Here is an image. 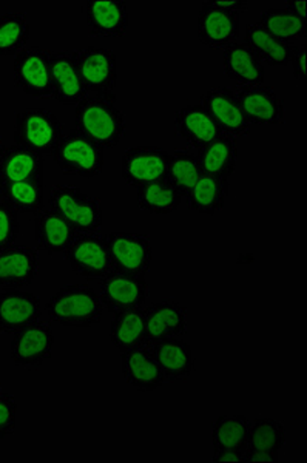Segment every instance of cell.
<instances>
[{"instance_id":"1","label":"cell","mask_w":307,"mask_h":463,"mask_svg":"<svg viewBox=\"0 0 307 463\" xmlns=\"http://www.w3.org/2000/svg\"><path fill=\"white\" fill-rule=\"evenodd\" d=\"M116 100L113 93L87 96L75 109L76 130L104 150L116 147L126 137V116Z\"/></svg>"},{"instance_id":"2","label":"cell","mask_w":307,"mask_h":463,"mask_svg":"<svg viewBox=\"0 0 307 463\" xmlns=\"http://www.w3.org/2000/svg\"><path fill=\"white\" fill-rule=\"evenodd\" d=\"M47 314L60 326L87 329L101 323L104 305L90 286L67 285L50 298Z\"/></svg>"},{"instance_id":"3","label":"cell","mask_w":307,"mask_h":463,"mask_svg":"<svg viewBox=\"0 0 307 463\" xmlns=\"http://www.w3.org/2000/svg\"><path fill=\"white\" fill-rule=\"evenodd\" d=\"M64 137V124L51 111L27 109L16 116L13 132L14 143L38 153L42 158L53 156Z\"/></svg>"},{"instance_id":"4","label":"cell","mask_w":307,"mask_h":463,"mask_svg":"<svg viewBox=\"0 0 307 463\" xmlns=\"http://www.w3.org/2000/svg\"><path fill=\"white\" fill-rule=\"evenodd\" d=\"M48 207L70 222L78 233L101 232L104 224L101 201L85 195L75 185H54L50 190Z\"/></svg>"},{"instance_id":"5","label":"cell","mask_w":307,"mask_h":463,"mask_svg":"<svg viewBox=\"0 0 307 463\" xmlns=\"http://www.w3.org/2000/svg\"><path fill=\"white\" fill-rule=\"evenodd\" d=\"M54 163L62 174L91 179L101 174L106 163L104 148L78 130L67 133L56 148Z\"/></svg>"},{"instance_id":"6","label":"cell","mask_w":307,"mask_h":463,"mask_svg":"<svg viewBox=\"0 0 307 463\" xmlns=\"http://www.w3.org/2000/svg\"><path fill=\"white\" fill-rule=\"evenodd\" d=\"M65 260L80 279H101L113 270L112 257L107 237L96 233H76L70 244Z\"/></svg>"},{"instance_id":"7","label":"cell","mask_w":307,"mask_h":463,"mask_svg":"<svg viewBox=\"0 0 307 463\" xmlns=\"http://www.w3.org/2000/svg\"><path fill=\"white\" fill-rule=\"evenodd\" d=\"M13 71L14 82L25 95L38 99L53 96L51 53L45 48H23L14 58Z\"/></svg>"},{"instance_id":"8","label":"cell","mask_w":307,"mask_h":463,"mask_svg":"<svg viewBox=\"0 0 307 463\" xmlns=\"http://www.w3.org/2000/svg\"><path fill=\"white\" fill-rule=\"evenodd\" d=\"M112 257L113 270L145 277L152 268V240L149 235L135 232H112L107 237Z\"/></svg>"},{"instance_id":"9","label":"cell","mask_w":307,"mask_h":463,"mask_svg":"<svg viewBox=\"0 0 307 463\" xmlns=\"http://www.w3.org/2000/svg\"><path fill=\"white\" fill-rule=\"evenodd\" d=\"M169 159L170 153L154 146L127 148L122 153V179L135 189L167 179Z\"/></svg>"},{"instance_id":"10","label":"cell","mask_w":307,"mask_h":463,"mask_svg":"<svg viewBox=\"0 0 307 463\" xmlns=\"http://www.w3.org/2000/svg\"><path fill=\"white\" fill-rule=\"evenodd\" d=\"M149 297V283L144 277L112 270L99 279V298L108 312L143 307Z\"/></svg>"},{"instance_id":"11","label":"cell","mask_w":307,"mask_h":463,"mask_svg":"<svg viewBox=\"0 0 307 463\" xmlns=\"http://www.w3.org/2000/svg\"><path fill=\"white\" fill-rule=\"evenodd\" d=\"M78 69L85 89L95 96L113 93L117 82L116 54L102 47H87L76 52Z\"/></svg>"},{"instance_id":"12","label":"cell","mask_w":307,"mask_h":463,"mask_svg":"<svg viewBox=\"0 0 307 463\" xmlns=\"http://www.w3.org/2000/svg\"><path fill=\"white\" fill-rule=\"evenodd\" d=\"M53 345V329L48 323L38 321L14 332L10 345L11 360L21 368L39 369L51 358Z\"/></svg>"},{"instance_id":"13","label":"cell","mask_w":307,"mask_h":463,"mask_svg":"<svg viewBox=\"0 0 307 463\" xmlns=\"http://www.w3.org/2000/svg\"><path fill=\"white\" fill-rule=\"evenodd\" d=\"M239 21L238 13L224 10L215 2H204L198 13V39L210 50H226L238 39Z\"/></svg>"},{"instance_id":"14","label":"cell","mask_w":307,"mask_h":463,"mask_svg":"<svg viewBox=\"0 0 307 463\" xmlns=\"http://www.w3.org/2000/svg\"><path fill=\"white\" fill-rule=\"evenodd\" d=\"M235 93L250 126H278L284 122V100L269 85H246L235 90Z\"/></svg>"},{"instance_id":"15","label":"cell","mask_w":307,"mask_h":463,"mask_svg":"<svg viewBox=\"0 0 307 463\" xmlns=\"http://www.w3.org/2000/svg\"><path fill=\"white\" fill-rule=\"evenodd\" d=\"M202 107L212 116L219 130L232 137H243L252 130L249 121L243 115L235 90L230 87H215L202 95Z\"/></svg>"},{"instance_id":"16","label":"cell","mask_w":307,"mask_h":463,"mask_svg":"<svg viewBox=\"0 0 307 463\" xmlns=\"http://www.w3.org/2000/svg\"><path fill=\"white\" fill-rule=\"evenodd\" d=\"M144 318L147 346L165 338L182 337L187 332V309L173 298L154 301L144 309Z\"/></svg>"},{"instance_id":"17","label":"cell","mask_w":307,"mask_h":463,"mask_svg":"<svg viewBox=\"0 0 307 463\" xmlns=\"http://www.w3.org/2000/svg\"><path fill=\"white\" fill-rule=\"evenodd\" d=\"M42 301L38 295L21 289L0 292V331H21L41 321Z\"/></svg>"},{"instance_id":"18","label":"cell","mask_w":307,"mask_h":463,"mask_svg":"<svg viewBox=\"0 0 307 463\" xmlns=\"http://www.w3.org/2000/svg\"><path fill=\"white\" fill-rule=\"evenodd\" d=\"M39 275V255L28 246L11 244L0 249V286L21 289L32 285Z\"/></svg>"},{"instance_id":"19","label":"cell","mask_w":307,"mask_h":463,"mask_svg":"<svg viewBox=\"0 0 307 463\" xmlns=\"http://www.w3.org/2000/svg\"><path fill=\"white\" fill-rule=\"evenodd\" d=\"M51 82H53V98L64 106H78L87 98L76 52H56L51 53Z\"/></svg>"},{"instance_id":"20","label":"cell","mask_w":307,"mask_h":463,"mask_svg":"<svg viewBox=\"0 0 307 463\" xmlns=\"http://www.w3.org/2000/svg\"><path fill=\"white\" fill-rule=\"evenodd\" d=\"M85 22L91 36L122 37L127 33V2L116 0H90L84 6Z\"/></svg>"},{"instance_id":"21","label":"cell","mask_w":307,"mask_h":463,"mask_svg":"<svg viewBox=\"0 0 307 463\" xmlns=\"http://www.w3.org/2000/svg\"><path fill=\"white\" fill-rule=\"evenodd\" d=\"M175 127L176 133L195 152H200L223 135L202 104H191L176 111Z\"/></svg>"},{"instance_id":"22","label":"cell","mask_w":307,"mask_h":463,"mask_svg":"<svg viewBox=\"0 0 307 463\" xmlns=\"http://www.w3.org/2000/svg\"><path fill=\"white\" fill-rule=\"evenodd\" d=\"M121 368L124 380L143 392L159 390L165 383L164 374L149 346L122 353Z\"/></svg>"},{"instance_id":"23","label":"cell","mask_w":307,"mask_h":463,"mask_svg":"<svg viewBox=\"0 0 307 463\" xmlns=\"http://www.w3.org/2000/svg\"><path fill=\"white\" fill-rule=\"evenodd\" d=\"M149 347L161 366L165 382H182L193 374L195 357L191 345L182 338H165Z\"/></svg>"},{"instance_id":"24","label":"cell","mask_w":307,"mask_h":463,"mask_svg":"<svg viewBox=\"0 0 307 463\" xmlns=\"http://www.w3.org/2000/svg\"><path fill=\"white\" fill-rule=\"evenodd\" d=\"M34 232L39 250L47 255L67 252L78 232L70 222L50 207H43L34 215Z\"/></svg>"},{"instance_id":"25","label":"cell","mask_w":307,"mask_h":463,"mask_svg":"<svg viewBox=\"0 0 307 463\" xmlns=\"http://www.w3.org/2000/svg\"><path fill=\"white\" fill-rule=\"evenodd\" d=\"M224 73L239 87L265 84V63L244 43H235L223 53Z\"/></svg>"},{"instance_id":"26","label":"cell","mask_w":307,"mask_h":463,"mask_svg":"<svg viewBox=\"0 0 307 463\" xmlns=\"http://www.w3.org/2000/svg\"><path fill=\"white\" fill-rule=\"evenodd\" d=\"M43 181V158L22 146L6 148L0 159V183Z\"/></svg>"},{"instance_id":"27","label":"cell","mask_w":307,"mask_h":463,"mask_svg":"<svg viewBox=\"0 0 307 463\" xmlns=\"http://www.w3.org/2000/svg\"><path fill=\"white\" fill-rule=\"evenodd\" d=\"M196 153H198L202 175L228 179L237 170L238 146L235 137H228L223 133L213 143Z\"/></svg>"},{"instance_id":"28","label":"cell","mask_w":307,"mask_h":463,"mask_svg":"<svg viewBox=\"0 0 307 463\" xmlns=\"http://www.w3.org/2000/svg\"><path fill=\"white\" fill-rule=\"evenodd\" d=\"M244 43L256 54L261 62L270 67H286L289 65L293 45L283 43L278 37L270 34L260 22H254L246 27Z\"/></svg>"},{"instance_id":"29","label":"cell","mask_w":307,"mask_h":463,"mask_svg":"<svg viewBox=\"0 0 307 463\" xmlns=\"http://www.w3.org/2000/svg\"><path fill=\"white\" fill-rule=\"evenodd\" d=\"M230 194L228 179L202 175L191 192L187 194V203L191 211L202 215L213 216L223 211L226 200Z\"/></svg>"},{"instance_id":"30","label":"cell","mask_w":307,"mask_h":463,"mask_svg":"<svg viewBox=\"0 0 307 463\" xmlns=\"http://www.w3.org/2000/svg\"><path fill=\"white\" fill-rule=\"evenodd\" d=\"M110 337L115 347L121 353L135 347L147 346L143 307H132L116 312L112 321Z\"/></svg>"},{"instance_id":"31","label":"cell","mask_w":307,"mask_h":463,"mask_svg":"<svg viewBox=\"0 0 307 463\" xmlns=\"http://www.w3.org/2000/svg\"><path fill=\"white\" fill-rule=\"evenodd\" d=\"M181 200L182 196L169 179L150 183L136 190L139 207L150 215H170L180 209Z\"/></svg>"},{"instance_id":"32","label":"cell","mask_w":307,"mask_h":463,"mask_svg":"<svg viewBox=\"0 0 307 463\" xmlns=\"http://www.w3.org/2000/svg\"><path fill=\"white\" fill-rule=\"evenodd\" d=\"M0 200L5 201L17 213H38L45 207L43 181L0 183Z\"/></svg>"},{"instance_id":"33","label":"cell","mask_w":307,"mask_h":463,"mask_svg":"<svg viewBox=\"0 0 307 463\" xmlns=\"http://www.w3.org/2000/svg\"><path fill=\"white\" fill-rule=\"evenodd\" d=\"M261 27L270 34L278 37L283 43L293 45L307 36V19L295 16L291 11L269 8L261 14Z\"/></svg>"},{"instance_id":"34","label":"cell","mask_w":307,"mask_h":463,"mask_svg":"<svg viewBox=\"0 0 307 463\" xmlns=\"http://www.w3.org/2000/svg\"><path fill=\"white\" fill-rule=\"evenodd\" d=\"M201 176V165L195 150H175L170 153L167 179L175 185L181 196H187Z\"/></svg>"},{"instance_id":"35","label":"cell","mask_w":307,"mask_h":463,"mask_svg":"<svg viewBox=\"0 0 307 463\" xmlns=\"http://www.w3.org/2000/svg\"><path fill=\"white\" fill-rule=\"evenodd\" d=\"M250 420L246 416H221L212 423L215 449H247Z\"/></svg>"},{"instance_id":"36","label":"cell","mask_w":307,"mask_h":463,"mask_svg":"<svg viewBox=\"0 0 307 463\" xmlns=\"http://www.w3.org/2000/svg\"><path fill=\"white\" fill-rule=\"evenodd\" d=\"M286 443V430L272 417H256L250 421L247 449L278 454ZM246 449V451H247Z\"/></svg>"},{"instance_id":"37","label":"cell","mask_w":307,"mask_h":463,"mask_svg":"<svg viewBox=\"0 0 307 463\" xmlns=\"http://www.w3.org/2000/svg\"><path fill=\"white\" fill-rule=\"evenodd\" d=\"M32 28L25 13H6L0 16V58L14 56L27 48Z\"/></svg>"},{"instance_id":"38","label":"cell","mask_w":307,"mask_h":463,"mask_svg":"<svg viewBox=\"0 0 307 463\" xmlns=\"http://www.w3.org/2000/svg\"><path fill=\"white\" fill-rule=\"evenodd\" d=\"M21 232L19 213L8 203L0 200V249L16 242Z\"/></svg>"},{"instance_id":"39","label":"cell","mask_w":307,"mask_h":463,"mask_svg":"<svg viewBox=\"0 0 307 463\" xmlns=\"http://www.w3.org/2000/svg\"><path fill=\"white\" fill-rule=\"evenodd\" d=\"M16 423V399L10 394H0V439L14 434Z\"/></svg>"},{"instance_id":"40","label":"cell","mask_w":307,"mask_h":463,"mask_svg":"<svg viewBox=\"0 0 307 463\" xmlns=\"http://www.w3.org/2000/svg\"><path fill=\"white\" fill-rule=\"evenodd\" d=\"M289 63L293 70V76L295 80L300 82H306L307 80V48L306 45H298L292 50L291 59Z\"/></svg>"},{"instance_id":"41","label":"cell","mask_w":307,"mask_h":463,"mask_svg":"<svg viewBox=\"0 0 307 463\" xmlns=\"http://www.w3.org/2000/svg\"><path fill=\"white\" fill-rule=\"evenodd\" d=\"M212 460L217 463L246 462V451H241V449H215Z\"/></svg>"},{"instance_id":"42","label":"cell","mask_w":307,"mask_h":463,"mask_svg":"<svg viewBox=\"0 0 307 463\" xmlns=\"http://www.w3.org/2000/svg\"><path fill=\"white\" fill-rule=\"evenodd\" d=\"M280 460L278 454L265 453V451H254L247 449L246 451V462L250 463H276Z\"/></svg>"},{"instance_id":"43","label":"cell","mask_w":307,"mask_h":463,"mask_svg":"<svg viewBox=\"0 0 307 463\" xmlns=\"http://www.w3.org/2000/svg\"><path fill=\"white\" fill-rule=\"evenodd\" d=\"M215 4L224 8V10L233 11V13H238V14L249 8V4L243 2V0H218Z\"/></svg>"},{"instance_id":"44","label":"cell","mask_w":307,"mask_h":463,"mask_svg":"<svg viewBox=\"0 0 307 463\" xmlns=\"http://www.w3.org/2000/svg\"><path fill=\"white\" fill-rule=\"evenodd\" d=\"M286 10L293 13L295 16L307 19V0H289Z\"/></svg>"},{"instance_id":"45","label":"cell","mask_w":307,"mask_h":463,"mask_svg":"<svg viewBox=\"0 0 307 463\" xmlns=\"http://www.w3.org/2000/svg\"><path fill=\"white\" fill-rule=\"evenodd\" d=\"M5 146H4V141H2V137H0V159L4 156V153H5Z\"/></svg>"},{"instance_id":"46","label":"cell","mask_w":307,"mask_h":463,"mask_svg":"<svg viewBox=\"0 0 307 463\" xmlns=\"http://www.w3.org/2000/svg\"><path fill=\"white\" fill-rule=\"evenodd\" d=\"M0 394H2V388H0Z\"/></svg>"},{"instance_id":"47","label":"cell","mask_w":307,"mask_h":463,"mask_svg":"<svg viewBox=\"0 0 307 463\" xmlns=\"http://www.w3.org/2000/svg\"><path fill=\"white\" fill-rule=\"evenodd\" d=\"M0 332H2V331H0Z\"/></svg>"}]
</instances>
